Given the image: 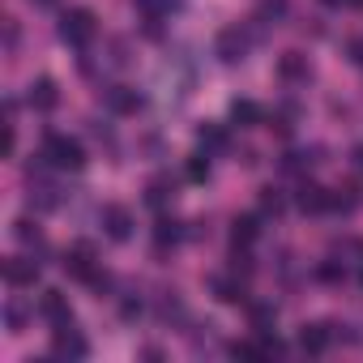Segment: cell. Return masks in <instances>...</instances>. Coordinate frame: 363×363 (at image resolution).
<instances>
[{"label":"cell","mask_w":363,"mask_h":363,"mask_svg":"<svg viewBox=\"0 0 363 363\" xmlns=\"http://www.w3.org/2000/svg\"><path fill=\"white\" fill-rule=\"evenodd\" d=\"M26 103H30V111H56V103H60V90H56V82H52V77H39V82H30V90H26Z\"/></svg>","instance_id":"12"},{"label":"cell","mask_w":363,"mask_h":363,"mask_svg":"<svg viewBox=\"0 0 363 363\" xmlns=\"http://www.w3.org/2000/svg\"><path fill=\"white\" fill-rule=\"evenodd\" d=\"M265 124H269L274 133H282V137H286V133H291V124H295V116H291V111H269V116H265Z\"/></svg>","instance_id":"29"},{"label":"cell","mask_w":363,"mask_h":363,"mask_svg":"<svg viewBox=\"0 0 363 363\" xmlns=\"http://www.w3.org/2000/svg\"><path fill=\"white\" fill-rule=\"evenodd\" d=\"M316 278H320L325 286H337V282H346V265H342L337 257H329V261L316 265Z\"/></svg>","instance_id":"27"},{"label":"cell","mask_w":363,"mask_h":363,"mask_svg":"<svg viewBox=\"0 0 363 363\" xmlns=\"http://www.w3.org/2000/svg\"><path fill=\"white\" fill-rule=\"evenodd\" d=\"M189 179H197V184L210 179V154H193L189 158Z\"/></svg>","instance_id":"28"},{"label":"cell","mask_w":363,"mask_h":363,"mask_svg":"<svg viewBox=\"0 0 363 363\" xmlns=\"http://www.w3.org/2000/svg\"><path fill=\"white\" fill-rule=\"evenodd\" d=\"M350 162H354V171L363 175V145H354V150H350Z\"/></svg>","instance_id":"33"},{"label":"cell","mask_w":363,"mask_h":363,"mask_svg":"<svg viewBox=\"0 0 363 363\" xmlns=\"http://www.w3.org/2000/svg\"><path fill=\"white\" fill-rule=\"evenodd\" d=\"M248 316H252V329H257V337L274 333V325H278V308H274V303H248Z\"/></svg>","instance_id":"20"},{"label":"cell","mask_w":363,"mask_h":363,"mask_svg":"<svg viewBox=\"0 0 363 363\" xmlns=\"http://www.w3.org/2000/svg\"><path fill=\"white\" fill-rule=\"evenodd\" d=\"M295 206L303 214H329V189L312 184V179H303V184L295 189Z\"/></svg>","instance_id":"11"},{"label":"cell","mask_w":363,"mask_h":363,"mask_svg":"<svg viewBox=\"0 0 363 363\" xmlns=\"http://www.w3.org/2000/svg\"><path fill=\"white\" fill-rule=\"evenodd\" d=\"M320 5H329V9H337V5H350V0H320Z\"/></svg>","instance_id":"35"},{"label":"cell","mask_w":363,"mask_h":363,"mask_svg":"<svg viewBox=\"0 0 363 363\" xmlns=\"http://www.w3.org/2000/svg\"><path fill=\"white\" fill-rule=\"evenodd\" d=\"M18 39H22V35H18V22L9 18V22H5V48H9V52H18Z\"/></svg>","instance_id":"31"},{"label":"cell","mask_w":363,"mask_h":363,"mask_svg":"<svg viewBox=\"0 0 363 363\" xmlns=\"http://www.w3.org/2000/svg\"><path fill=\"white\" fill-rule=\"evenodd\" d=\"M30 316H35V308H26V303H18V299L5 303V329H9V333H22V329L30 325Z\"/></svg>","instance_id":"25"},{"label":"cell","mask_w":363,"mask_h":363,"mask_svg":"<svg viewBox=\"0 0 363 363\" xmlns=\"http://www.w3.org/2000/svg\"><path fill=\"white\" fill-rule=\"evenodd\" d=\"M141 312H145V303H141V299H133V295H128V299H120V316H124V320H137Z\"/></svg>","instance_id":"30"},{"label":"cell","mask_w":363,"mask_h":363,"mask_svg":"<svg viewBox=\"0 0 363 363\" xmlns=\"http://www.w3.org/2000/svg\"><path fill=\"white\" fill-rule=\"evenodd\" d=\"M103 103H107L116 116H137V111L145 107V94H141L137 86H107Z\"/></svg>","instance_id":"9"},{"label":"cell","mask_w":363,"mask_h":363,"mask_svg":"<svg viewBox=\"0 0 363 363\" xmlns=\"http://www.w3.org/2000/svg\"><path fill=\"white\" fill-rule=\"evenodd\" d=\"M30 5H35V9H52V5H56V0H30Z\"/></svg>","instance_id":"34"},{"label":"cell","mask_w":363,"mask_h":363,"mask_svg":"<svg viewBox=\"0 0 363 363\" xmlns=\"http://www.w3.org/2000/svg\"><path fill=\"white\" fill-rule=\"evenodd\" d=\"M145 201L154 206V210H167L171 201H175V184H171V179H150V189H145Z\"/></svg>","instance_id":"22"},{"label":"cell","mask_w":363,"mask_h":363,"mask_svg":"<svg viewBox=\"0 0 363 363\" xmlns=\"http://www.w3.org/2000/svg\"><path fill=\"white\" fill-rule=\"evenodd\" d=\"M39 312H43L52 325H65V320H73V308H69V299H65L60 291H43V299H39Z\"/></svg>","instance_id":"16"},{"label":"cell","mask_w":363,"mask_h":363,"mask_svg":"<svg viewBox=\"0 0 363 363\" xmlns=\"http://www.w3.org/2000/svg\"><path fill=\"white\" fill-rule=\"evenodd\" d=\"M43 154H48V162L56 171H82L86 167V145L77 137H65V133H52L43 141Z\"/></svg>","instance_id":"1"},{"label":"cell","mask_w":363,"mask_h":363,"mask_svg":"<svg viewBox=\"0 0 363 363\" xmlns=\"http://www.w3.org/2000/svg\"><path fill=\"white\" fill-rule=\"evenodd\" d=\"M278 77H282L286 86H308V82H312V60H308L303 52H282V56H278Z\"/></svg>","instance_id":"8"},{"label":"cell","mask_w":363,"mask_h":363,"mask_svg":"<svg viewBox=\"0 0 363 363\" xmlns=\"http://www.w3.org/2000/svg\"><path fill=\"white\" fill-rule=\"evenodd\" d=\"M286 0H257V9H252V22L257 26H278L282 18H286Z\"/></svg>","instance_id":"18"},{"label":"cell","mask_w":363,"mask_h":363,"mask_svg":"<svg viewBox=\"0 0 363 363\" xmlns=\"http://www.w3.org/2000/svg\"><path fill=\"white\" fill-rule=\"evenodd\" d=\"M5 282H9L13 291H26V286L39 282V265L26 261V257H13V261H5Z\"/></svg>","instance_id":"13"},{"label":"cell","mask_w":363,"mask_h":363,"mask_svg":"<svg viewBox=\"0 0 363 363\" xmlns=\"http://www.w3.org/2000/svg\"><path fill=\"white\" fill-rule=\"evenodd\" d=\"M60 43H69V48H77V52H86L90 43H94V13L90 9H69V13H60Z\"/></svg>","instance_id":"2"},{"label":"cell","mask_w":363,"mask_h":363,"mask_svg":"<svg viewBox=\"0 0 363 363\" xmlns=\"http://www.w3.org/2000/svg\"><path fill=\"white\" fill-rule=\"evenodd\" d=\"M257 235H261V218H257V214H244V218H235V223H231V244L252 248V244H257Z\"/></svg>","instance_id":"17"},{"label":"cell","mask_w":363,"mask_h":363,"mask_svg":"<svg viewBox=\"0 0 363 363\" xmlns=\"http://www.w3.org/2000/svg\"><path fill=\"white\" fill-rule=\"evenodd\" d=\"M133 5H137L141 18H162V22H167V18L179 9V0H133Z\"/></svg>","instance_id":"26"},{"label":"cell","mask_w":363,"mask_h":363,"mask_svg":"<svg viewBox=\"0 0 363 363\" xmlns=\"http://www.w3.org/2000/svg\"><path fill=\"white\" fill-rule=\"evenodd\" d=\"M248 43H252V35H248L244 26H223L218 39H214V56H218L223 65H240V60L248 56Z\"/></svg>","instance_id":"3"},{"label":"cell","mask_w":363,"mask_h":363,"mask_svg":"<svg viewBox=\"0 0 363 363\" xmlns=\"http://www.w3.org/2000/svg\"><path fill=\"white\" fill-rule=\"evenodd\" d=\"M350 60L363 69V39H350Z\"/></svg>","instance_id":"32"},{"label":"cell","mask_w":363,"mask_h":363,"mask_svg":"<svg viewBox=\"0 0 363 363\" xmlns=\"http://www.w3.org/2000/svg\"><path fill=\"white\" fill-rule=\"evenodd\" d=\"M197 141L206 154H223V150H231V128L223 120H206V124H197Z\"/></svg>","instance_id":"10"},{"label":"cell","mask_w":363,"mask_h":363,"mask_svg":"<svg viewBox=\"0 0 363 363\" xmlns=\"http://www.w3.org/2000/svg\"><path fill=\"white\" fill-rule=\"evenodd\" d=\"M13 240H18L22 248H30V252H43V231H39V223H30V218H18V223H13Z\"/></svg>","instance_id":"19"},{"label":"cell","mask_w":363,"mask_h":363,"mask_svg":"<svg viewBox=\"0 0 363 363\" xmlns=\"http://www.w3.org/2000/svg\"><path fill=\"white\" fill-rule=\"evenodd\" d=\"M52 354L56 359H86V337H82L77 320L52 325Z\"/></svg>","instance_id":"5"},{"label":"cell","mask_w":363,"mask_h":363,"mask_svg":"<svg viewBox=\"0 0 363 363\" xmlns=\"http://www.w3.org/2000/svg\"><path fill=\"white\" fill-rule=\"evenodd\" d=\"M210 291H214V299L218 303H231V308H240V303H248V282H244V274H214L210 278Z\"/></svg>","instance_id":"6"},{"label":"cell","mask_w":363,"mask_h":363,"mask_svg":"<svg viewBox=\"0 0 363 363\" xmlns=\"http://www.w3.org/2000/svg\"><path fill=\"white\" fill-rule=\"evenodd\" d=\"M257 206H261V218H282L286 214V197H282V189H261V197H257Z\"/></svg>","instance_id":"21"},{"label":"cell","mask_w":363,"mask_h":363,"mask_svg":"<svg viewBox=\"0 0 363 363\" xmlns=\"http://www.w3.org/2000/svg\"><path fill=\"white\" fill-rule=\"evenodd\" d=\"M359 282H363V261H359Z\"/></svg>","instance_id":"36"},{"label":"cell","mask_w":363,"mask_h":363,"mask_svg":"<svg viewBox=\"0 0 363 363\" xmlns=\"http://www.w3.org/2000/svg\"><path fill=\"white\" fill-rule=\"evenodd\" d=\"M99 227H103V235H107V240L124 244V240L133 235V227H137V223H133V214H128L124 206H103V210H99Z\"/></svg>","instance_id":"7"},{"label":"cell","mask_w":363,"mask_h":363,"mask_svg":"<svg viewBox=\"0 0 363 363\" xmlns=\"http://www.w3.org/2000/svg\"><path fill=\"white\" fill-rule=\"evenodd\" d=\"M329 210H333V214H354V210H359V189H354V184L333 189V193H329Z\"/></svg>","instance_id":"23"},{"label":"cell","mask_w":363,"mask_h":363,"mask_svg":"<svg viewBox=\"0 0 363 363\" xmlns=\"http://www.w3.org/2000/svg\"><path fill=\"white\" fill-rule=\"evenodd\" d=\"M329 342H333V325H325V320H312V325L299 329V346H303L308 354H325Z\"/></svg>","instance_id":"14"},{"label":"cell","mask_w":363,"mask_h":363,"mask_svg":"<svg viewBox=\"0 0 363 363\" xmlns=\"http://www.w3.org/2000/svg\"><path fill=\"white\" fill-rule=\"evenodd\" d=\"M60 269L69 274V278H77V282H90L94 274H99V261H94V244H73L65 257H60Z\"/></svg>","instance_id":"4"},{"label":"cell","mask_w":363,"mask_h":363,"mask_svg":"<svg viewBox=\"0 0 363 363\" xmlns=\"http://www.w3.org/2000/svg\"><path fill=\"white\" fill-rule=\"evenodd\" d=\"M179 244H184V223L158 218L154 223V252H167V248H179Z\"/></svg>","instance_id":"15"},{"label":"cell","mask_w":363,"mask_h":363,"mask_svg":"<svg viewBox=\"0 0 363 363\" xmlns=\"http://www.w3.org/2000/svg\"><path fill=\"white\" fill-rule=\"evenodd\" d=\"M231 120H235L240 128H252V124H261V107H257L252 99H235V103H231Z\"/></svg>","instance_id":"24"}]
</instances>
